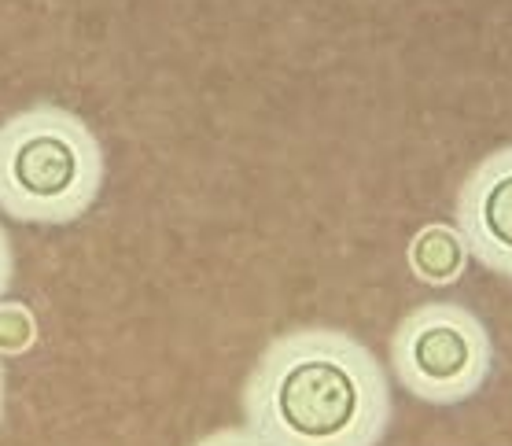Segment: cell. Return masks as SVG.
Returning a JSON list of instances; mask_svg holds the SVG:
<instances>
[{
	"label": "cell",
	"instance_id": "1",
	"mask_svg": "<svg viewBox=\"0 0 512 446\" xmlns=\"http://www.w3.org/2000/svg\"><path fill=\"white\" fill-rule=\"evenodd\" d=\"M244 417L269 446H380L395 410L384 365L365 343L339 329H295L255 362Z\"/></svg>",
	"mask_w": 512,
	"mask_h": 446
},
{
	"label": "cell",
	"instance_id": "2",
	"mask_svg": "<svg viewBox=\"0 0 512 446\" xmlns=\"http://www.w3.org/2000/svg\"><path fill=\"white\" fill-rule=\"evenodd\" d=\"M104 188V148L67 107L37 104L0 126V211L23 225H70Z\"/></svg>",
	"mask_w": 512,
	"mask_h": 446
},
{
	"label": "cell",
	"instance_id": "3",
	"mask_svg": "<svg viewBox=\"0 0 512 446\" xmlns=\"http://www.w3.org/2000/svg\"><path fill=\"white\" fill-rule=\"evenodd\" d=\"M494 347L472 310L424 303L398 321L391 336L395 380L428 406H461L487 388Z\"/></svg>",
	"mask_w": 512,
	"mask_h": 446
},
{
	"label": "cell",
	"instance_id": "4",
	"mask_svg": "<svg viewBox=\"0 0 512 446\" xmlns=\"http://www.w3.org/2000/svg\"><path fill=\"white\" fill-rule=\"evenodd\" d=\"M457 233L468 255L512 277V148L487 155L457 196Z\"/></svg>",
	"mask_w": 512,
	"mask_h": 446
},
{
	"label": "cell",
	"instance_id": "5",
	"mask_svg": "<svg viewBox=\"0 0 512 446\" xmlns=\"http://www.w3.org/2000/svg\"><path fill=\"white\" fill-rule=\"evenodd\" d=\"M468 247L461 240L457 229L446 225H428L424 233H417V240L409 244V266L420 281L428 284H454L465 273Z\"/></svg>",
	"mask_w": 512,
	"mask_h": 446
},
{
	"label": "cell",
	"instance_id": "6",
	"mask_svg": "<svg viewBox=\"0 0 512 446\" xmlns=\"http://www.w3.org/2000/svg\"><path fill=\"white\" fill-rule=\"evenodd\" d=\"M192 446H269V443L262 435L251 432V428H222V432L203 435V439Z\"/></svg>",
	"mask_w": 512,
	"mask_h": 446
},
{
	"label": "cell",
	"instance_id": "7",
	"mask_svg": "<svg viewBox=\"0 0 512 446\" xmlns=\"http://www.w3.org/2000/svg\"><path fill=\"white\" fill-rule=\"evenodd\" d=\"M12 273H15L12 240H8L4 225H0V303H4V295H8V288H12Z\"/></svg>",
	"mask_w": 512,
	"mask_h": 446
},
{
	"label": "cell",
	"instance_id": "8",
	"mask_svg": "<svg viewBox=\"0 0 512 446\" xmlns=\"http://www.w3.org/2000/svg\"><path fill=\"white\" fill-rule=\"evenodd\" d=\"M4 399H8V384H4V362H0V424H4Z\"/></svg>",
	"mask_w": 512,
	"mask_h": 446
}]
</instances>
